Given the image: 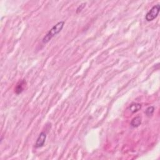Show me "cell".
<instances>
[{
	"mask_svg": "<svg viewBox=\"0 0 160 160\" xmlns=\"http://www.w3.org/2000/svg\"><path fill=\"white\" fill-rule=\"evenodd\" d=\"M65 22L64 21H61L57 23L55 26H53L51 29L48 32L46 35L43 37L42 39V43L44 44H46L48 43L56 35L59 34L63 29L65 26Z\"/></svg>",
	"mask_w": 160,
	"mask_h": 160,
	"instance_id": "cell-1",
	"label": "cell"
},
{
	"mask_svg": "<svg viewBox=\"0 0 160 160\" xmlns=\"http://www.w3.org/2000/svg\"><path fill=\"white\" fill-rule=\"evenodd\" d=\"M155 107L153 106H149L148 108H146V110H145V114L146 115V116L148 117H151L153 116V114H154L155 112Z\"/></svg>",
	"mask_w": 160,
	"mask_h": 160,
	"instance_id": "cell-7",
	"label": "cell"
},
{
	"mask_svg": "<svg viewBox=\"0 0 160 160\" xmlns=\"http://www.w3.org/2000/svg\"><path fill=\"white\" fill-rule=\"evenodd\" d=\"M26 86V81L25 80H20L16 84V88L15 89V93L16 94H19L23 93L25 87Z\"/></svg>",
	"mask_w": 160,
	"mask_h": 160,
	"instance_id": "cell-4",
	"label": "cell"
},
{
	"mask_svg": "<svg viewBox=\"0 0 160 160\" xmlns=\"http://www.w3.org/2000/svg\"><path fill=\"white\" fill-rule=\"evenodd\" d=\"M141 122H142L141 117L140 116H138L132 119V120L130 122V126L133 128H138L141 125Z\"/></svg>",
	"mask_w": 160,
	"mask_h": 160,
	"instance_id": "cell-6",
	"label": "cell"
},
{
	"mask_svg": "<svg viewBox=\"0 0 160 160\" xmlns=\"http://www.w3.org/2000/svg\"><path fill=\"white\" fill-rule=\"evenodd\" d=\"M141 109V104L138 103H131L128 108L131 113H135L138 111H139Z\"/></svg>",
	"mask_w": 160,
	"mask_h": 160,
	"instance_id": "cell-5",
	"label": "cell"
},
{
	"mask_svg": "<svg viewBox=\"0 0 160 160\" xmlns=\"http://www.w3.org/2000/svg\"><path fill=\"white\" fill-rule=\"evenodd\" d=\"M46 139V133L44 131H42L39 133L37 140L35 143V148H39L44 146L45 143V141Z\"/></svg>",
	"mask_w": 160,
	"mask_h": 160,
	"instance_id": "cell-3",
	"label": "cell"
},
{
	"mask_svg": "<svg viewBox=\"0 0 160 160\" xmlns=\"http://www.w3.org/2000/svg\"><path fill=\"white\" fill-rule=\"evenodd\" d=\"M86 5H87V3H82L81 4H80L77 8L76 13L78 14V13H80V12H81L83 10V9L85 8V6H86Z\"/></svg>",
	"mask_w": 160,
	"mask_h": 160,
	"instance_id": "cell-8",
	"label": "cell"
},
{
	"mask_svg": "<svg viewBox=\"0 0 160 160\" xmlns=\"http://www.w3.org/2000/svg\"><path fill=\"white\" fill-rule=\"evenodd\" d=\"M159 10H160L159 4H157L153 6L150 9V10L146 13L145 16V20L148 21V22L153 21L158 16V14L159 13Z\"/></svg>",
	"mask_w": 160,
	"mask_h": 160,
	"instance_id": "cell-2",
	"label": "cell"
}]
</instances>
